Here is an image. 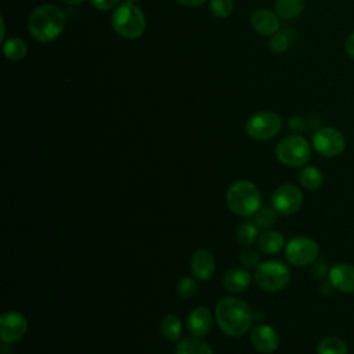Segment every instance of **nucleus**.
I'll list each match as a JSON object with an SVG mask.
<instances>
[{
  "instance_id": "nucleus-11",
  "label": "nucleus",
  "mask_w": 354,
  "mask_h": 354,
  "mask_svg": "<svg viewBox=\"0 0 354 354\" xmlns=\"http://www.w3.org/2000/svg\"><path fill=\"white\" fill-rule=\"evenodd\" d=\"M28 329V321L22 313L7 311L0 317V337L3 343L21 340Z\"/></svg>"
},
{
  "instance_id": "nucleus-19",
  "label": "nucleus",
  "mask_w": 354,
  "mask_h": 354,
  "mask_svg": "<svg viewBox=\"0 0 354 354\" xmlns=\"http://www.w3.org/2000/svg\"><path fill=\"white\" fill-rule=\"evenodd\" d=\"M174 354H213V348L206 340L191 336L178 340Z\"/></svg>"
},
{
  "instance_id": "nucleus-8",
  "label": "nucleus",
  "mask_w": 354,
  "mask_h": 354,
  "mask_svg": "<svg viewBox=\"0 0 354 354\" xmlns=\"http://www.w3.org/2000/svg\"><path fill=\"white\" fill-rule=\"evenodd\" d=\"M318 243L308 236H293L285 245V257L295 267H307L318 257Z\"/></svg>"
},
{
  "instance_id": "nucleus-23",
  "label": "nucleus",
  "mask_w": 354,
  "mask_h": 354,
  "mask_svg": "<svg viewBox=\"0 0 354 354\" xmlns=\"http://www.w3.org/2000/svg\"><path fill=\"white\" fill-rule=\"evenodd\" d=\"M181 322L174 314H167L162 318L160 321V332L162 335L170 340V342H177L181 337Z\"/></svg>"
},
{
  "instance_id": "nucleus-31",
  "label": "nucleus",
  "mask_w": 354,
  "mask_h": 354,
  "mask_svg": "<svg viewBox=\"0 0 354 354\" xmlns=\"http://www.w3.org/2000/svg\"><path fill=\"white\" fill-rule=\"evenodd\" d=\"M306 126H307V122H306V119L303 118V116H293V118H290V120H289V129L293 131V133H301V131H304V129H306Z\"/></svg>"
},
{
  "instance_id": "nucleus-33",
  "label": "nucleus",
  "mask_w": 354,
  "mask_h": 354,
  "mask_svg": "<svg viewBox=\"0 0 354 354\" xmlns=\"http://www.w3.org/2000/svg\"><path fill=\"white\" fill-rule=\"evenodd\" d=\"M344 51L350 58L354 59V30L348 33V36L344 40Z\"/></svg>"
},
{
  "instance_id": "nucleus-17",
  "label": "nucleus",
  "mask_w": 354,
  "mask_h": 354,
  "mask_svg": "<svg viewBox=\"0 0 354 354\" xmlns=\"http://www.w3.org/2000/svg\"><path fill=\"white\" fill-rule=\"evenodd\" d=\"M252 282V275L249 271L243 268H232L228 270L224 275L223 285L225 290L230 293H241L245 292Z\"/></svg>"
},
{
  "instance_id": "nucleus-4",
  "label": "nucleus",
  "mask_w": 354,
  "mask_h": 354,
  "mask_svg": "<svg viewBox=\"0 0 354 354\" xmlns=\"http://www.w3.org/2000/svg\"><path fill=\"white\" fill-rule=\"evenodd\" d=\"M111 24L122 37L137 39L145 30V15L136 4L124 1L112 12Z\"/></svg>"
},
{
  "instance_id": "nucleus-37",
  "label": "nucleus",
  "mask_w": 354,
  "mask_h": 354,
  "mask_svg": "<svg viewBox=\"0 0 354 354\" xmlns=\"http://www.w3.org/2000/svg\"><path fill=\"white\" fill-rule=\"evenodd\" d=\"M126 1H127V3H133V4H136L138 0H126Z\"/></svg>"
},
{
  "instance_id": "nucleus-25",
  "label": "nucleus",
  "mask_w": 354,
  "mask_h": 354,
  "mask_svg": "<svg viewBox=\"0 0 354 354\" xmlns=\"http://www.w3.org/2000/svg\"><path fill=\"white\" fill-rule=\"evenodd\" d=\"M277 214L278 212L274 207H270V206L260 207L253 214V223L259 227V230H267L275 224Z\"/></svg>"
},
{
  "instance_id": "nucleus-22",
  "label": "nucleus",
  "mask_w": 354,
  "mask_h": 354,
  "mask_svg": "<svg viewBox=\"0 0 354 354\" xmlns=\"http://www.w3.org/2000/svg\"><path fill=\"white\" fill-rule=\"evenodd\" d=\"M317 354H348V347L337 336H326L317 346Z\"/></svg>"
},
{
  "instance_id": "nucleus-2",
  "label": "nucleus",
  "mask_w": 354,
  "mask_h": 354,
  "mask_svg": "<svg viewBox=\"0 0 354 354\" xmlns=\"http://www.w3.org/2000/svg\"><path fill=\"white\" fill-rule=\"evenodd\" d=\"M65 14L54 4H41L36 7L28 19V29L32 37L40 43H48L57 39L65 28Z\"/></svg>"
},
{
  "instance_id": "nucleus-30",
  "label": "nucleus",
  "mask_w": 354,
  "mask_h": 354,
  "mask_svg": "<svg viewBox=\"0 0 354 354\" xmlns=\"http://www.w3.org/2000/svg\"><path fill=\"white\" fill-rule=\"evenodd\" d=\"M239 261L242 266H245L246 268H254L259 264V256L256 252L250 250V249H245L239 253Z\"/></svg>"
},
{
  "instance_id": "nucleus-12",
  "label": "nucleus",
  "mask_w": 354,
  "mask_h": 354,
  "mask_svg": "<svg viewBox=\"0 0 354 354\" xmlns=\"http://www.w3.org/2000/svg\"><path fill=\"white\" fill-rule=\"evenodd\" d=\"M250 343L256 351L263 354H271L279 346V336L272 326L257 325L252 329Z\"/></svg>"
},
{
  "instance_id": "nucleus-13",
  "label": "nucleus",
  "mask_w": 354,
  "mask_h": 354,
  "mask_svg": "<svg viewBox=\"0 0 354 354\" xmlns=\"http://www.w3.org/2000/svg\"><path fill=\"white\" fill-rule=\"evenodd\" d=\"M329 283L343 293H354V266L337 263L329 270Z\"/></svg>"
},
{
  "instance_id": "nucleus-26",
  "label": "nucleus",
  "mask_w": 354,
  "mask_h": 354,
  "mask_svg": "<svg viewBox=\"0 0 354 354\" xmlns=\"http://www.w3.org/2000/svg\"><path fill=\"white\" fill-rule=\"evenodd\" d=\"M259 238V227L254 223H243L236 231V239L242 245H250Z\"/></svg>"
},
{
  "instance_id": "nucleus-10",
  "label": "nucleus",
  "mask_w": 354,
  "mask_h": 354,
  "mask_svg": "<svg viewBox=\"0 0 354 354\" xmlns=\"http://www.w3.org/2000/svg\"><path fill=\"white\" fill-rule=\"evenodd\" d=\"M304 198L301 189L297 185L289 183L279 185L271 198L272 207L283 216L295 214L301 207Z\"/></svg>"
},
{
  "instance_id": "nucleus-6",
  "label": "nucleus",
  "mask_w": 354,
  "mask_h": 354,
  "mask_svg": "<svg viewBox=\"0 0 354 354\" xmlns=\"http://www.w3.org/2000/svg\"><path fill=\"white\" fill-rule=\"evenodd\" d=\"M254 281L266 292H279L289 283L290 271L282 261H264L256 267Z\"/></svg>"
},
{
  "instance_id": "nucleus-5",
  "label": "nucleus",
  "mask_w": 354,
  "mask_h": 354,
  "mask_svg": "<svg viewBox=\"0 0 354 354\" xmlns=\"http://www.w3.org/2000/svg\"><path fill=\"white\" fill-rule=\"evenodd\" d=\"M277 159L289 167H303L311 156L308 141L300 134L283 137L275 147Z\"/></svg>"
},
{
  "instance_id": "nucleus-16",
  "label": "nucleus",
  "mask_w": 354,
  "mask_h": 354,
  "mask_svg": "<svg viewBox=\"0 0 354 354\" xmlns=\"http://www.w3.org/2000/svg\"><path fill=\"white\" fill-rule=\"evenodd\" d=\"M216 268L214 256L206 249H198L191 259V271L195 279L206 281L209 279Z\"/></svg>"
},
{
  "instance_id": "nucleus-27",
  "label": "nucleus",
  "mask_w": 354,
  "mask_h": 354,
  "mask_svg": "<svg viewBox=\"0 0 354 354\" xmlns=\"http://www.w3.org/2000/svg\"><path fill=\"white\" fill-rule=\"evenodd\" d=\"M290 43H292L290 35H288L286 30H282V32H277L271 36L268 46L274 53H283L288 50Z\"/></svg>"
},
{
  "instance_id": "nucleus-9",
  "label": "nucleus",
  "mask_w": 354,
  "mask_h": 354,
  "mask_svg": "<svg viewBox=\"0 0 354 354\" xmlns=\"http://www.w3.org/2000/svg\"><path fill=\"white\" fill-rule=\"evenodd\" d=\"M313 148L324 158H336L346 149V138L335 127H321L313 136Z\"/></svg>"
},
{
  "instance_id": "nucleus-35",
  "label": "nucleus",
  "mask_w": 354,
  "mask_h": 354,
  "mask_svg": "<svg viewBox=\"0 0 354 354\" xmlns=\"http://www.w3.org/2000/svg\"><path fill=\"white\" fill-rule=\"evenodd\" d=\"M176 1L184 7H198L203 4L206 0H176Z\"/></svg>"
},
{
  "instance_id": "nucleus-15",
  "label": "nucleus",
  "mask_w": 354,
  "mask_h": 354,
  "mask_svg": "<svg viewBox=\"0 0 354 354\" xmlns=\"http://www.w3.org/2000/svg\"><path fill=\"white\" fill-rule=\"evenodd\" d=\"M250 24L257 33L264 36H272L279 30V17L267 8L256 10L250 17Z\"/></svg>"
},
{
  "instance_id": "nucleus-34",
  "label": "nucleus",
  "mask_w": 354,
  "mask_h": 354,
  "mask_svg": "<svg viewBox=\"0 0 354 354\" xmlns=\"http://www.w3.org/2000/svg\"><path fill=\"white\" fill-rule=\"evenodd\" d=\"M306 122H307V126H308L310 129H315V130L321 129V118H319L318 115H315V113H311V115L306 119Z\"/></svg>"
},
{
  "instance_id": "nucleus-36",
  "label": "nucleus",
  "mask_w": 354,
  "mask_h": 354,
  "mask_svg": "<svg viewBox=\"0 0 354 354\" xmlns=\"http://www.w3.org/2000/svg\"><path fill=\"white\" fill-rule=\"evenodd\" d=\"M64 1H66L68 4H79V3H82L83 0H64Z\"/></svg>"
},
{
  "instance_id": "nucleus-14",
  "label": "nucleus",
  "mask_w": 354,
  "mask_h": 354,
  "mask_svg": "<svg viewBox=\"0 0 354 354\" xmlns=\"http://www.w3.org/2000/svg\"><path fill=\"white\" fill-rule=\"evenodd\" d=\"M212 324H213L212 311L205 306L195 307L187 318L188 332L192 336H198V337H202V336L207 335L212 329Z\"/></svg>"
},
{
  "instance_id": "nucleus-28",
  "label": "nucleus",
  "mask_w": 354,
  "mask_h": 354,
  "mask_svg": "<svg viewBox=\"0 0 354 354\" xmlns=\"http://www.w3.org/2000/svg\"><path fill=\"white\" fill-rule=\"evenodd\" d=\"M209 7L216 17L225 18L232 12L234 1L232 0H210Z\"/></svg>"
},
{
  "instance_id": "nucleus-18",
  "label": "nucleus",
  "mask_w": 354,
  "mask_h": 354,
  "mask_svg": "<svg viewBox=\"0 0 354 354\" xmlns=\"http://www.w3.org/2000/svg\"><path fill=\"white\" fill-rule=\"evenodd\" d=\"M285 246V238L279 231L266 230L257 238V248L266 254H275Z\"/></svg>"
},
{
  "instance_id": "nucleus-21",
  "label": "nucleus",
  "mask_w": 354,
  "mask_h": 354,
  "mask_svg": "<svg viewBox=\"0 0 354 354\" xmlns=\"http://www.w3.org/2000/svg\"><path fill=\"white\" fill-rule=\"evenodd\" d=\"M299 181L304 188L314 191L322 185L324 174L317 166H304L299 173Z\"/></svg>"
},
{
  "instance_id": "nucleus-3",
  "label": "nucleus",
  "mask_w": 354,
  "mask_h": 354,
  "mask_svg": "<svg viewBox=\"0 0 354 354\" xmlns=\"http://www.w3.org/2000/svg\"><path fill=\"white\" fill-rule=\"evenodd\" d=\"M227 205L236 216L250 217L261 207L260 191L249 180L234 181L227 191Z\"/></svg>"
},
{
  "instance_id": "nucleus-7",
  "label": "nucleus",
  "mask_w": 354,
  "mask_h": 354,
  "mask_svg": "<svg viewBox=\"0 0 354 354\" xmlns=\"http://www.w3.org/2000/svg\"><path fill=\"white\" fill-rule=\"evenodd\" d=\"M282 127V119L271 111H261L252 115L246 122V133L250 138L266 141L275 137Z\"/></svg>"
},
{
  "instance_id": "nucleus-24",
  "label": "nucleus",
  "mask_w": 354,
  "mask_h": 354,
  "mask_svg": "<svg viewBox=\"0 0 354 354\" xmlns=\"http://www.w3.org/2000/svg\"><path fill=\"white\" fill-rule=\"evenodd\" d=\"M26 43L19 37H11L3 43V54L11 61H19L26 55Z\"/></svg>"
},
{
  "instance_id": "nucleus-1",
  "label": "nucleus",
  "mask_w": 354,
  "mask_h": 354,
  "mask_svg": "<svg viewBox=\"0 0 354 354\" xmlns=\"http://www.w3.org/2000/svg\"><path fill=\"white\" fill-rule=\"evenodd\" d=\"M214 315L218 328L231 337H239L246 333L253 322V313L249 304L232 296L217 301Z\"/></svg>"
},
{
  "instance_id": "nucleus-20",
  "label": "nucleus",
  "mask_w": 354,
  "mask_h": 354,
  "mask_svg": "<svg viewBox=\"0 0 354 354\" xmlns=\"http://www.w3.org/2000/svg\"><path fill=\"white\" fill-rule=\"evenodd\" d=\"M306 6V0H275L274 8L279 18L293 19L299 17Z\"/></svg>"
},
{
  "instance_id": "nucleus-29",
  "label": "nucleus",
  "mask_w": 354,
  "mask_h": 354,
  "mask_svg": "<svg viewBox=\"0 0 354 354\" xmlns=\"http://www.w3.org/2000/svg\"><path fill=\"white\" fill-rule=\"evenodd\" d=\"M198 289V283H196V279L194 278H188V277H184L180 279V282L177 283L176 286V290H177V295L183 299H187V297H191L195 295Z\"/></svg>"
},
{
  "instance_id": "nucleus-32",
  "label": "nucleus",
  "mask_w": 354,
  "mask_h": 354,
  "mask_svg": "<svg viewBox=\"0 0 354 354\" xmlns=\"http://www.w3.org/2000/svg\"><path fill=\"white\" fill-rule=\"evenodd\" d=\"M118 3H119V0H91V4L97 10H102V11L113 8Z\"/></svg>"
}]
</instances>
